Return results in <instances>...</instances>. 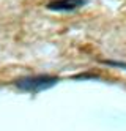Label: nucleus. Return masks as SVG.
I'll use <instances>...</instances> for the list:
<instances>
[{"label": "nucleus", "instance_id": "nucleus-3", "mask_svg": "<svg viewBox=\"0 0 126 131\" xmlns=\"http://www.w3.org/2000/svg\"><path fill=\"white\" fill-rule=\"evenodd\" d=\"M106 65H115V67H126V63H121V62H110V60H104Z\"/></svg>", "mask_w": 126, "mask_h": 131}, {"label": "nucleus", "instance_id": "nucleus-2", "mask_svg": "<svg viewBox=\"0 0 126 131\" xmlns=\"http://www.w3.org/2000/svg\"><path fill=\"white\" fill-rule=\"evenodd\" d=\"M85 5V0H52L46 6L51 11H60V13H66V11H74L77 8H81Z\"/></svg>", "mask_w": 126, "mask_h": 131}, {"label": "nucleus", "instance_id": "nucleus-1", "mask_svg": "<svg viewBox=\"0 0 126 131\" xmlns=\"http://www.w3.org/2000/svg\"><path fill=\"white\" fill-rule=\"evenodd\" d=\"M59 78L55 76H49V74H38V76H27V78H21L17 79L14 84L17 89H21L24 92H43L47 90L54 85L59 84Z\"/></svg>", "mask_w": 126, "mask_h": 131}]
</instances>
